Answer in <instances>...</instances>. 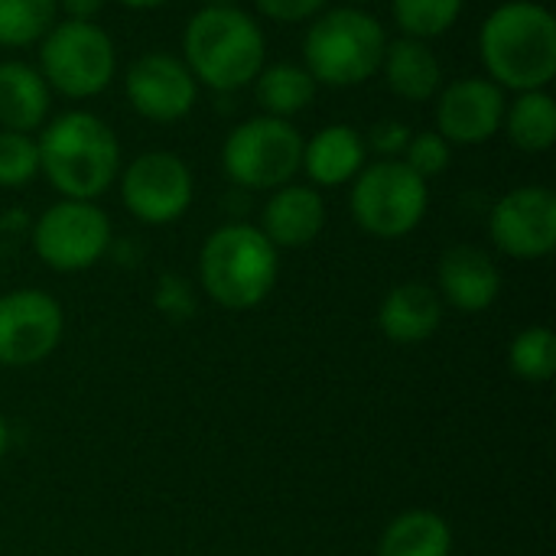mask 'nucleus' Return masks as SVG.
<instances>
[{
  "instance_id": "5",
  "label": "nucleus",
  "mask_w": 556,
  "mask_h": 556,
  "mask_svg": "<svg viewBox=\"0 0 556 556\" xmlns=\"http://www.w3.org/2000/svg\"><path fill=\"white\" fill-rule=\"evenodd\" d=\"M388 36L384 26L362 7L323 10L303 36V68L316 85L355 88L381 68Z\"/></svg>"
},
{
  "instance_id": "23",
  "label": "nucleus",
  "mask_w": 556,
  "mask_h": 556,
  "mask_svg": "<svg viewBox=\"0 0 556 556\" xmlns=\"http://www.w3.org/2000/svg\"><path fill=\"white\" fill-rule=\"evenodd\" d=\"M316 78L296 62H274L264 65L254 78V94L264 114L290 121L293 114L306 111L316 101Z\"/></svg>"
},
{
  "instance_id": "20",
  "label": "nucleus",
  "mask_w": 556,
  "mask_h": 556,
  "mask_svg": "<svg viewBox=\"0 0 556 556\" xmlns=\"http://www.w3.org/2000/svg\"><path fill=\"white\" fill-rule=\"evenodd\" d=\"M52 91L39 68L7 59L0 62V130L33 134L46 124Z\"/></svg>"
},
{
  "instance_id": "14",
  "label": "nucleus",
  "mask_w": 556,
  "mask_h": 556,
  "mask_svg": "<svg viewBox=\"0 0 556 556\" xmlns=\"http://www.w3.org/2000/svg\"><path fill=\"white\" fill-rule=\"evenodd\" d=\"M505 121V88L492 78H456L437 94V134L453 147H476L492 140Z\"/></svg>"
},
{
  "instance_id": "32",
  "label": "nucleus",
  "mask_w": 556,
  "mask_h": 556,
  "mask_svg": "<svg viewBox=\"0 0 556 556\" xmlns=\"http://www.w3.org/2000/svg\"><path fill=\"white\" fill-rule=\"evenodd\" d=\"M59 10H65V20H94L104 7V0H55Z\"/></svg>"
},
{
  "instance_id": "10",
  "label": "nucleus",
  "mask_w": 556,
  "mask_h": 556,
  "mask_svg": "<svg viewBox=\"0 0 556 556\" xmlns=\"http://www.w3.org/2000/svg\"><path fill=\"white\" fill-rule=\"evenodd\" d=\"M195 179L189 163L169 150H147L121 173V202L143 225H169L192 205Z\"/></svg>"
},
{
  "instance_id": "19",
  "label": "nucleus",
  "mask_w": 556,
  "mask_h": 556,
  "mask_svg": "<svg viewBox=\"0 0 556 556\" xmlns=\"http://www.w3.org/2000/svg\"><path fill=\"white\" fill-rule=\"evenodd\" d=\"M378 72L384 75L388 88L397 98L414 101V104L437 98L443 88V65L437 52L424 39H414V36L388 39Z\"/></svg>"
},
{
  "instance_id": "3",
  "label": "nucleus",
  "mask_w": 556,
  "mask_h": 556,
  "mask_svg": "<svg viewBox=\"0 0 556 556\" xmlns=\"http://www.w3.org/2000/svg\"><path fill=\"white\" fill-rule=\"evenodd\" d=\"M182 62L199 85L238 91L267 65V39L241 7H202L182 29Z\"/></svg>"
},
{
  "instance_id": "37",
  "label": "nucleus",
  "mask_w": 556,
  "mask_h": 556,
  "mask_svg": "<svg viewBox=\"0 0 556 556\" xmlns=\"http://www.w3.org/2000/svg\"><path fill=\"white\" fill-rule=\"evenodd\" d=\"M368 3H375V0H345V7H362V10H365Z\"/></svg>"
},
{
  "instance_id": "25",
  "label": "nucleus",
  "mask_w": 556,
  "mask_h": 556,
  "mask_svg": "<svg viewBox=\"0 0 556 556\" xmlns=\"http://www.w3.org/2000/svg\"><path fill=\"white\" fill-rule=\"evenodd\" d=\"M511 371L528 384H547L556 375V336L547 326H528L511 339Z\"/></svg>"
},
{
  "instance_id": "30",
  "label": "nucleus",
  "mask_w": 556,
  "mask_h": 556,
  "mask_svg": "<svg viewBox=\"0 0 556 556\" xmlns=\"http://www.w3.org/2000/svg\"><path fill=\"white\" fill-rule=\"evenodd\" d=\"M410 134H414V130H410L404 121L388 117V121H378V124L368 130L365 147H371L375 153H381V160H401V153H404V147H407V140H410Z\"/></svg>"
},
{
  "instance_id": "29",
  "label": "nucleus",
  "mask_w": 556,
  "mask_h": 556,
  "mask_svg": "<svg viewBox=\"0 0 556 556\" xmlns=\"http://www.w3.org/2000/svg\"><path fill=\"white\" fill-rule=\"evenodd\" d=\"M153 306H156L166 319L186 323V319L195 313V293H192V287H189L186 277H179V274H163V277L156 280V290H153Z\"/></svg>"
},
{
  "instance_id": "13",
  "label": "nucleus",
  "mask_w": 556,
  "mask_h": 556,
  "mask_svg": "<svg viewBox=\"0 0 556 556\" xmlns=\"http://www.w3.org/2000/svg\"><path fill=\"white\" fill-rule=\"evenodd\" d=\"M124 94L140 117L153 124H173L195 108L199 81L182 59L169 52H143L124 75Z\"/></svg>"
},
{
  "instance_id": "4",
  "label": "nucleus",
  "mask_w": 556,
  "mask_h": 556,
  "mask_svg": "<svg viewBox=\"0 0 556 556\" xmlns=\"http://www.w3.org/2000/svg\"><path fill=\"white\" fill-rule=\"evenodd\" d=\"M280 274V254L264 238L257 225L231 222L215 228L199 254L202 290L225 309H254L261 306Z\"/></svg>"
},
{
  "instance_id": "34",
  "label": "nucleus",
  "mask_w": 556,
  "mask_h": 556,
  "mask_svg": "<svg viewBox=\"0 0 556 556\" xmlns=\"http://www.w3.org/2000/svg\"><path fill=\"white\" fill-rule=\"evenodd\" d=\"M117 3H124L127 10H156V7H163L166 0H117Z\"/></svg>"
},
{
  "instance_id": "18",
  "label": "nucleus",
  "mask_w": 556,
  "mask_h": 556,
  "mask_svg": "<svg viewBox=\"0 0 556 556\" xmlns=\"http://www.w3.org/2000/svg\"><path fill=\"white\" fill-rule=\"evenodd\" d=\"M440 323H443V300L433 287L420 280H407L388 290L378 309L381 332L397 345L427 342L430 336H437Z\"/></svg>"
},
{
  "instance_id": "22",
  "label": "nucleus",
  "mask_w": 556,
  "mask_h": 556,
  "mask_svg": "<svg viewBox=\"0 0 556 556\" xmlns=\"http://www.w3.org/2000/svg\"><path fill=\"white\" fill-rule=\"evenodd\" d=\"M508 140L525 153H547L556 140V101L547 88L518 91L502 121Z\"/></svg>"
},
{
  "instance_id": "33",
  "label": "nucleus",
  "mask_w": 556,
  "mask_h": 556,
  "mask_svg": "<svg viewBox=\"0 0 556 556\" xmlns=\"http://www.w3.org/2000/svg\"><path fill=\"white\" fill-rule=\"evenodd\" d=\"M0 228H3V231H7V228H26V215H23V212H3Z\"/></svg>"
},
{
  "instance_id": "9",
  "label": "nucleus",
  "mask_w": 556,
  "mask_h": 556,
  "mask_svg": "<svg viewBox=\"0 0 556 556\" xmlns=\"http://www.w3.org/2000/svg\"><path fill=\"white\" fill-rule=\"evenodd\" d=\"M29 231L36 257L59 274L88 270L111 248V218L104 208L81 199H59L36 218Z\"/></svg>"
},
{
  "instance_id": "7",
  "label": "nucleus",
  "mask_w": 556,
  "mask_h": 556,
  "mask_svg": "<svg viewBox=\"0 0 556 556\" xmlns=\"http://www.w3.org/2000/svg\"><path fill=\"white\" fill-rule=\"evenodd\" d=\"M349 205L365 235L397 241L424 222L430 192L427 179H420L404 160H378L362 166V173L352 179Z\"/></svg>"
},
{
  "instance_id": "28",
  "label": "nucleus",
  "mask_w": 556,
  "mask_h": 556,
  "mask_svg": "<svg viewBox=\"0 0 556 556\" xmlns=\"http://www.w3.org/2000/svg\"><path fill=\"white\" fill-rule=\"evenodd\" d=\"M404 163L420 179H433V176H440V173L450 169V163H453V143L443 134H437V130L410 134V140L404 147Z\"/></svg>"
},
{
  "instance_id": "8",
  "label": "nucleus",
  "mask_w": 556,
  "mask_h": 556,
  "mask_svg": "<svg viewBox=\"0 0 556 556\" xmlns=\"http://www.w3.org/2000/svg\"><path fill=\"white\" fill-rule=\"evenodd\" d=\"M222 166L231 182L274 192L296 179L303 166V134L283 117H251L225 137Z\"/></svg>"
},
{
  "instance_id": "15",
  "label": "nucleus",
  "mask_w": 556,
  "mask_h": 556,
  "mask_svg": "<svg viewBox=\"0 0 556 556\" xmlns=\"http://www.w3.org/2000/svg\"><path fill=\"white\" fill-rule=\"evenodd\" d=\"M264 238L280 248H306L313 244L326 228V202L316 186L287 182L270 192V199L261 208Z\"/></svg>"
},
{
  "instance_id": "16",
  "label": "nucleus",
  "mask_w": 556,
  "mask_h": 556,
  "mask_svg": "<svg viewBox=\"0 0 556 556\" xmlns=\"http://www.w3.org/2000/svg\"><path fill=\"white\" fill-rule=\"evenodd\" d=\"M502 293L498 264L476 244H456L440 257V300L459 313H482Z\"/></svg>"
},
{
  "instance_id": "17",
  "label": "nucleus",
  "mask_w": 556,
  "mask_h": 556,
  "mask_svg": "<svg viewBox=\"0 0 556 556\" xmlns=\"http://www.w3.org/2000/svg\"><path fill=\"white\" fill-rule=\"evenodd\" d=\"M365 137L349 124H329L303 140V173L316 189H336L352 182L365 166Z\"/></svg>"
},
{
  "instance_id": "2",
  "label": "nucleus",
  "mask_w": 556,
  "mask_h": 556,
  "mask_svg": "<svg viewBox=\"0 0 556 556\" xmlns=\"http://www.w3.org/2000/svg\"><path fill=\"white\" fill-rule=\"evenodd\" d=\"M479 55L489 78L508 91L547 88L556 75V20L544 3L508 0L479 29Z\"/></svg>"
},
{
  "instance_id": "35",
  "label": "nucleus",
  "mask_w": 556,
  "mask_h": 556,
  "mask_svg": "<svg viewBox=\"0 0 556 556\" xmlns=\"http://www.w3.org/2000/svg\"><path fill=\"white\" fill-rule=\"evenodd\" d=\"M7 446H10V430H7V420L0 417V459L7 456Z\"/></svg>"
},
{
  "instance_id": "1",
  "label": "nucleus",
  "mask_w": 556,
  "mask_h": 556,
  "mask_svg": "<svg viewBox=\"0 0 556 556\" xmlns=\"http://www.w3.org/2000/svg\"><path fill=\"white\" fill-rule=\"evenodd\" d=\"M39 173L62 199L94 202L121 173V140L91 111H65L39 127Z\"/></svg>"
},
{
  "instance_id": "27",
  "label": "nucleus",
  "mask_w": 556,
  "mask_h": 556,
  "mask_svg": "<svg viewBox=\"0 0 556 556\" xmlns=\"http://www.w3.org/2000/svg\"><path fill=\"white\" fill-rule=\"evenodd\" d=\"M39 173V147L33 134L0 130V189H20Z\"/></svg>"
},
{
  "instance_id": "26",
  "label": "nucleus",
  "mask_w": 556,
  "mask_h": 556,
  "mask_svg": "<svg viewBox=\"0 0 556 556\" xmlns=\"http://www.w3.org/2000/svg\"><path fill=\"white\" fill-rule=\"evenodd\" d=\"M463 7L466 0H391V13L401 33L424 42L450 33L463 16Z\"/></svg>"
},
{
  "instance_id": "31",
  "label": "nucleus",
  "mask_w": 556,
  "mask_h": 556,
  "mask_svg": "<svg viewBox=\"0 0 556 556\" xmlns=\"http://www.w3.org/2000/svg\"><path fill=\"white\" fill-rule=\"evenodd\" d=\"M254 3L274 23H306L329 7V0H254Z\"/></svg>"
},
{
  "instance_id": "21",
  "label": "nucleus",
  "mask_w": 556,
  "mask_h": 556,
  "mask_svg": "<svg viewBox=\"0 0 556 556\" xmlns=\"http://www.w3.org/2000/svg\"><path fill=\"white\" fill-rule=\"evenodd\" d=\"M378 556H453V528L437 511H404L381 531Z\"/></svg>"
},
{
  "instance_id": "24",
  "label": "nucleus",
  "mask_w": 556,
  "mask_h": 556,
  "mask_svg": "<svg viewBox=\"0 0 556 556\" xmlns=\"http://www.w3.org/2000/svg\"><path fill=\"white\" fill-rule=\"evenodd\" d=\"M59 20L55 0H0V46H36Z\"/></svg>"
},
{
  "instance_id": "12",
  "label": "nucleus",
  "mask_w": 556,
  "mask_h": 556,
  "mask_svg": "<svg viewBox=\"0 0 556 556\" xmlns=\"http://www.w3.org/2000/svg\"><path fill=\"white\" fill-rule=\"evenodd\" d=\"M489 235L495 248L515 261L547 257L556 248V195L544 186L505 192L489 215Z\"/></svg>"
},
{
  "instance_id": "11",
  "label": "nucleus",
  "mask_w": 556,
  "mask_h": 556,
  "mask_svg": "<svg viewBox=\"0 0 556 556\" xmlns=\"http://www.w3.org/2000/svg\"><path fill=\"white\" fill-rule=\"evenodd\" d=\"M65 316L46 290H10L0 296V365L29 368L62 342Z\"/></svg>"
},
{
  "instance_id": "36",
  "label": "nucleus",
  "mask_w": 556,
  "mask_h": 556,
  "mask_svg": "<svg viewBox=\"0 0 556 556\" xmlns=\"http://www.w3.org/2000/svg\"><path fill=\"white\" fill-rule=\"evenodd\" d=\"M205 7H238L241 0H202Z\"/></svg>"
},
{
  "instance_id": "6",
  "label": "nucleus",
  "mask_w": 556,
  "mask_h": 556,
  "mask_svg": "<svg viewBox=\"0 0 556 556\" xmlns=\"http://www.w3.org/2000/svg\"><path fill=\"white\" fill-rule=\"evenodd\" d=\"M114 39L94 20H55L39 39V75L62 98H94L114 81Z\"/></svg>"
}]
</instances>
